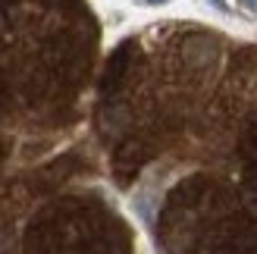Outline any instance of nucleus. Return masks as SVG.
<instances>
[{
	"label": "nucleus",
	"instance_id": "f257e3e1",
	"mask_svg": "<svg viewBox=\"0 0 257 254\" xmlns=\"http://www.w3.org/2000/svg\"><path fill=\"white\" fill-rule=\"evenodd\" d=\"M91 125L157 254H257V44L198 22L128 35Z\"/></svg>",
	"mask_w": 257,
	"mask_h": 254
},
{
	"label": "nucleus",
	"instance_id": "f03ea898",
	"mask_svg": "<svg viewBox=\"0 0 257 254\" xmlns=\"http://www.w3.org/2000/svg\"><path fill=\"white\" fill-rule=\"evenodd\" d=\"M100 25L88 0H0V188L85 119Z\"/></svg>",
	"mask_w": 257,
	"mask_h": 254
},
{
	"label": "nucleus",
	"instance_id": "7ed1b4c3",
	"mask_svg": "<svg viewBox=\"0 0 257 254\" xmlns=\"http://www.w3.org/2000/svg\"><path fill=\"white\" fill-rule=\"evenodd\" d=\"M94 163L69 148L0 188V254H135V232L104 188Z\"/></svg>",
	"mask_w": 257,
	"mask_h": 254
},
{
	"label": "nucleus",
	"instance_id": "20e7f679",
	"mask_svg": "<svg viewBox=\"0 0 257 254\" xmlns=\"http://www.w3.org/2000/svg\"><path fill=\"white\" fill-rule=\"evenodd\" d=\"M148 4H160V0H148Z\"/></svg>",
	"mask_w": 257,
	"mask_h": 254
}]
</instances>
